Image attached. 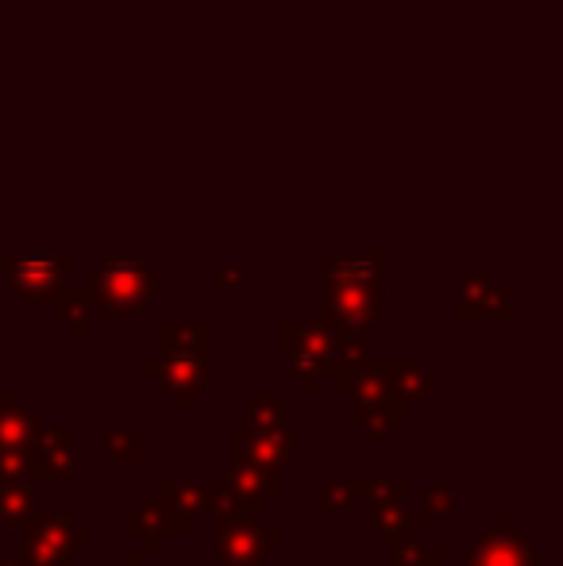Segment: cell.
<instances>
[{
	"label": "cell",
	"instance_id": "1",
	"mask_svg": "<svg viewBox=\"0 0 563 566\" xmlns=\"http://www.w3.org/2000/svg\"><path fill=\"white\" fill-rule=\"evenodd\" d=\"M209 336V328L205 324H197V328H181V324H166L163 328V366L147 363L143 370L155 374L158 370V386L170 389L174 401L181 405V409H189L194 405V397L201 394L205 386H209L212 370H209V350H194V339H205Z\"/></svg>",
	"mask_w": 563,
	"mask_h": 566
},
{
	"label": "cell",
	"instance_id": "2",
	"mask_svg": "<svg viewBox=\"0 0 563 566\" xmlns=\"http://www.w3.org/2000/svg\"><path fill=\"white\" fill-rule=\"evenodd\" d=\"M93 301L108 308L113 316H139L147 308L150 293H155V274L143 266L139 259H108L105 270L93 277L90 285Z\"/></svg>",
	"mask_w": 563,
	"mask_h": 566
},
{
	"label": "cell",
	"instance_id": "3",
	"mask_svg": "<svg viewBox=\"0 0 563 566\" xmlns=\"http://www.w3.org/2000/svg\"><path fill=\"white\" fill-rule=\"evenodd\" d=\"M324 316L340 332H367L375 321H383V293H378V285L329 282L324 277Z\"/></svg>",
	"mask_w": 563,
	"mask_h": 566
},
{
	"label": "cell",
	"instance_id": "4",
	"mask_svg": "<svg viewBox=\"0 0 563 566\" xmlns=\"http://www.w3.org/2000/svg\"><path fill=\"white\" fill-rule=\"evenodd\" d=\"M66 266L70 254H12V259H4L8 285L23 301H51L62 290Z\"/></svg>",
	"mask_w": 563,
	"mask_h": 566
},
{
	"label": "cell",
	"instance_id": "5",
	"mask_svg": "<svg viewBox=\"0 0 563 566\" xmlns=\"http://www.w3.org/2000/svg\"><path fill=\"white\" fill-rule=\"evenodd\" d=\"M332 332L324 324H290L285 328V358H290L293 378L305 389L316 386V374L329 366L332 358Z\"/></svg>",
	"mask_w": 563,
	"mask_h": 566
},
{
	"label": "cell",
	"instance_id": "6",
	"mask_svg": "<svg viewBox=\"0 0 563 566\" xmlns=\"http://www.w3.org/2000/svg\"><path fill=\"white\" fill-rule=\"evenodd\" d=\"M74 547H85L82 532L70 528V521L51 516V521H28V536H23V559L35 566H66L74 559Z\"/></svg>",
	"mask_w": 563,
	"mask_h": 566
},
{
	"label": "cell",
	"instance_id": "7",
	"mask_svg": "<svg viewBox=\"0 0 563 566\" xmlns=\"http://www.w3.org/2000/svg\"><path fill=\"white\" fill-rule=\"evenodd\" d=\"M290 459H293V432L285 424L236 428L232 432V462H256V467L279 470Z\"/></svg>",
	"mask_w": 563,
	"mask_h": 566
},
{
	"label": "cell",
	"instance_id": "8",
	"mask_svg": "<svg viewBox=\"0 0 563 566\" xmlns=\"http://www.w3.org/2000/svg\"><path fill=\"white\" fill-rule=\"evenodd\" d=\"M220 544H217V559L225 566H256L263 559V552L279 547V536L259 524L248 521H232V524H220Z\"/></svg>",
	"mask_w": 563,
	"mask_h": 566
},
{
	"label": "cell",
	"instance_id": "9",
	"mask_svg": "<svg viewBox=\"0 0 563 566\" xmlns=\"http://www.w3.org/2000/svg\"><path fill=\"white\" fill-rule=\"evenodd\" d=\"M463 566H541V555L521 536H513L510 521H498L494 532L479 539V547L467 555Z\"/></svg>",
	"mask_w": 563,
	"mask_h": 566
},
{
	"label": "cell",
	"instance_id": "10",
	"mask_svg": "<svg viewBox=\"0 0 563 566\" xmlns=\"http://www.w3.org/2000/svg\"><path fill=\"white\" fill-rule=\"evenodd\" d=\"M74 432L70 428H54V432H39L28 443V462H31V478H59L74 467V454H70Z\"/></svg>",
	"mask_w": 563,
	"mask_h": 566
},
{
	"label": "cell",
	"instance_id": "11",
	"mask_svg": "<svg viewBox=\"0 0 563 566\" xmlns=\"http://www.w3.org/2000/svg\"><path fill=\"white\" fill-rule=\"evenodd\" d=\"M378 378L390 386V394L398 397V401H421L428 397L436 386V378H428L425 370H417V366H406V363H383L378 366Z\"/></svg>",
	"mask_w": 563,
	"mask_h": 566
},
{
	"label": "cell",
	"instance_id": "12",
	"mask_svg": "<svg viewBox=\"0 0 563 566\" xmlns=\"http://www.w3.org/2000/svg\"><path fill=\"white\" fill-rule=\"evenodd\" d=\"M31 436H35V420L20 409L15 397L0 405V451H28Z\"/></svg>",
	"mask_w": 563,
	"mask_h": 566
},
{
	"label": "cell",
	"instance_id": "13",
	"mask_svg": "<svg viewBox=\"0 0 563 566\" xmlns=\"http://www.w3.org/2000/svg\"><path fill=\"white\" fill-rule=\"evenodd\" d=\"M31 509H35V501H31V478L0 482V521L23 528L31 521Z\"/></svg>",
	"mask_w": 563,
	"mask_h": 566
},
{
	"label": "cell",
	"instance_id": "14",
	"mask_svg": "<svg viewBox=\"0 0 563 566\" xmlns=\"http://www.w3.org/2000/svg\"><path fill=\"white\" fill-rule=\"evenodd\" d=\"M324 277H329V282L378 285V277H383V259H371V254H352V259H340Z\"/></svg>",
	"mask_w": 563,
	"mask_h": 566
},
{
	"label": "cell",
	"instance_id": "15",
	"mask_svg": "<svg viewBox=\"0 0 563 566\" xmlns=\"http://www.w3.org/2000/svg\"><path fill=\"white\" fill-rule=\"evenodd\" d=\"M390 555L398 566H436L440 563V555L436 552H425V544L417 539V532H394Z\"/></svg>",
	"mask_w": 563,
	"mask_h": 566
},
{
	"label": "cell",
	"instance_id": "16",
	"mask_svg": "<svg viewBox=\"0 0 563 566\" xmlns=\"http://www.w3.org/2000/svg\"><path fill=\"white\" fill-rule=\"evenodd\" d=\"M236 485H240L243 493H263V497H279L282 493V485H279V478H274V470H267V467H256V462H236V478H232Z\"/></svg>",
	"mask_w": 563,
	"mask_h": 566
},
{
	"label": "cell",
	"instance_id": "17",
	"mask_svg": "<svg viewBox=\"0 0 563 566\" xmlns=\"http://www.w3.org/2000/svg\"><path fill=\"white\" fill-rule=\"evenodd\" d=\"M128 532H136L143 547H155L158 532H163V509H158V497H147L136 516H128Z\"/></svg>",
	"mask_w": 563,
	"mask_h": 566
},
{
	"label": "cell",
	"instance_id": "18",
	"mask_svg": "<svg viewBox=\"0 0 563 566\" xmlns=\"http://www.w3.org/2000/svg\"><path fill=\"white\" fill-rule=\"evenodd\" d=\"M139 443H143L139 428H113L108 432V454H113V462H139Z\"/></svg>",
	"mask_w": 563,
	"mask_h": 566
},
{
	"label": "cell",
	"instance_id": "19",
	"mask_svg": "<svg viewBox=\"0 0 563 566\" xmlns=\"http://www.w3.org/2000/svg\"><path fill=\"white\" fill-rule=\"evenodd\" d=\"M355 493H359V485H347V482L324 485V493H321V513H329V516L347 513V509H352V497H355Z\"/></svg>",
	"mask_w": 563,
	"mask_h": 566
},
{
	"label": "cell",
	"instance_id": "20",
	"mask_svg": "<svg viewBox=\"0 0 563 566\" xmlns=\"http://www.w3.org/2000/svg\"><path fill=\"white\" fill-rule=\"evenodd\" d=\"M248 412H251V424L248 428H271L282 424V405L279 401H267V397L251 394L248 397Z\"/></svg>",
	"mask_w": 563,
	"mask_h": 566
},
{
	"label": "cell",
	"instance_id": "21",
	"mask_svg": "<svg viewBox=\"0 0 563 566\" xmlns=\"http://www.w3.org/2000/svg\"><path fill=\"white\" fill-rule=\"evenodd\" d=\"M85 293H62V301H59V313H62V321L66 324H74L77 328V336H85Z\"/></svg>",
	"mask_w": 563,
	"mask_h": 566
},
{
	"label": "cell",
	"instance_id": "22",
	"mask_svg": "<svg viewBox=\"0 0 563 566\" xmlns=\"http://www.w3.org/2000/svg\"><path fill=\"white\" fill-rule=\"evenodd\" d=\"M425 505H428V513H456V501H451V490L448 485H428V493H425Z\"/></svg>",
	"mask_w": 563,
	"mask_h": 566
},
{
	"label": "cell",
	"instance_id": "23",
	"mask_svg": "<svg viewBox=\"0 0 563 566\" xmlns=\"http://www.w3.org/2000/svg\"><path fill=\"white\" fill-rule=\"evenodd\" d=\"M128 566H139V552H128Z\"/></svg>",
	"mask_w": 563,
	"mask_h": 566
}]
</instances>
